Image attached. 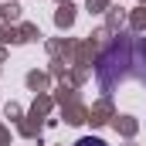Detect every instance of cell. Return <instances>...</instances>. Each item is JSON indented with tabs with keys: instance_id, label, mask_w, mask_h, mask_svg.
<instances>
[{
	"instance_id": "1",
	"label": "cell",
	"mask_w": 146,
	"mask_h": 146,
	"mask_svg": "<svg viewBox=\"0 0 146 146\" xmlns=\"http://www.w3.org/2000/svg\"><path fill=\"white\" fill-rule=\"evenodd\" d=\"M75 146H106L102 139H95V136H85V139H78Z\"/></svg>"
}]
</instances>
